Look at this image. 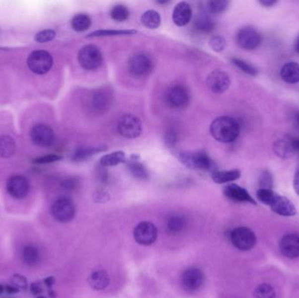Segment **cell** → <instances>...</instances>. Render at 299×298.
I'll list each match as a JSON object with an SVG mask.
<instances>
[{
  "mask_svg": "<svg viewBox=\"0 0 299 298\" xmlns=\"http://www.w3.org/2000/svg\"><path fill=\"white\" fill-rule=\"evenodd\" d=\"M210 133L218 142L233 143L240 135V125L235 119L230 117H220L212 122Z\"/></svg>",
  "mask_w": 299,
  "mask_h": 298,
  "instance_id": "1",
  "label": "cell"
},
{
  "mask_svg": "<svg viewBox=\"0 0 299 298\" xmlns=\"http://www.w3.org/2000/svg\"><path fill=\"white\" fill-rule=\"evenodd\" d=\"M141 22L148 29H157L161 24L160 14L154 10L146 11L141 17Z\"/></svg>",
  "mask_w": 299,
  "mask_h": 298,
  "instance_id": "28",
  "label": "cell"
},
{
  "mask_svg": "<svg viewBox=\"0 0 299 298\" xmlns=\"http://www.w3.org/2000/svg\"><path fill=\"white\" fill-rule=\"evenodd\" d=\"M205 275L201 269L197 268H190L181 276V284L184 290L189 292H194L201 289L204 284Z\"/></svg>",
  "mask_w": 299,
  "mask_h": 298,
  "instance_id": "10",
  "label": "cell"
},
{
  "mask_svg": "<svg viewBox=\"0 0 299 298\" xmlns=\"http://www.w3.org/2000/svg\"><path fill=\"white\" fill-rule=\"evenodd\" d=\"M55 36H56V33L54 30H44V31H41L40 33H37L34 40L39 43H46V42H49L54 40Z\"/></svg>",
  "mask_w": 299,
  "mask_h": 298,
  "instance_id": "41",
  "label": "cell"
},
{
  "mask_svg": "<svg viewBox=\"0 0 299 298\" xmlns=\"http://www.w3.org/2000/svg\"><path fill=\"white\" fill-rule=\"evenodd\" d=\"M30 290H31V292L35 296H39L43 292L42 284L39 281L33 282V284H31V286H30Z\"/></svg>",
  "mask_w": 299,
  "mask_h": 298,
  "instance_id": "46",
  "label": "cell"
},
{
  "mask_svg": "<svg viewBox=\"0 0 299 298\" xmlns=\"http://www.w3.org/2000/svg\"><path fill=\"white\" fill-rule=\"evenodd\" d=\"M88 283L89 286L95 291H102L110 284V276L104 269H98L90 274Z\"/></svg>",
  "mask_w": 299,
  "mask_h": 298,
  "instance_id": "21",
  "label": "cell"
},
{
  "mask_svg": "<svg viewBox=\"0 0 299 298\" xmlns=\"http://www.w3.org/2000/svg\"><path fill=\"white\" fill-rule=\"evenodd\" d=\"M194 28L201 33H210L215 28V22L207 15H201L194 20Z\"/></svg>",
  "mask_w": 299,
  "mask_h": 298,
  "instance_id": "30",
  "label": "cell"
},
{
  "mask_svg": "<svg viewBox=\"0 0 299 298\" xmlns=\"http://www.w3.org/2000/svg\"><path fill=\"white\" fill-rule=\"evenodd\" d=\"M6 189L11 197L23 199L29 193V182L24 176L14 175L8 179Z\"/></svg>",
  "mask_w": 299,
  "mask_h": 298,
  "instance_id": "13",
  "label": "cell"
},
{
  "mask_svg": "<svg viewBox=\"0 0 299 298\" xmlns=\"http://www.w3.org/2000/svg\"><path fill=\"white\" fill-rule=\"evenodd\" d=\"M138 33L136 30H97L95 32L89 33L88 38L93 37L124 36V35H133Z\"/></svg>",
  "mask_w": 299,
  "mask_h": 298,
  "instance_id": "32",
  "label": "cell"
},
{
  "mask_svg": "<svg viewBox=\"0 0 299 298\" xmlns=\"http://www.w3.org/2000/svg\"><path fill=\"white\" fill-rule=\"evenodd\" d=\"M78 62L84 70H96L102 65V52L95 45H87L79 51Z\"/></svg>",
  "mask_w": 299,
  "mask_h": 298,
  "instance_id": "2",
  "label": "cell"
},
{
  "mask_svg": "<svg viewBox=\"0 0 299 298\" xmlns=\"http://www.w3.org/2000/svg\"><path fill=\"white\" fill-rule=\"evenodd\" d=\"M51 212L57 222L66 223L71 222L75 217V206L70 198L60 197L53 204Z\"/></svg>",
  "mask_w": 299,
  "mask_h": 298,
  "instance_id": "3",
  "label": "cell"
},
{
  "mask_svg": "<svg viewBox=\"0 0 299 298\" xmlns=\"http://www.w3.org/2000/svg\"><path fill=\"white\" fill-rule=\"evenodd\" d=\"M232 62H233V65L238 68L239 70L250 76H255L258 74V70H256L255 67L248 64V62H244L242 60L233 58L232 59Z\"/></svg>",
  "mask_w": 299,
  "mask_h": 298,
  "instance_id": "37",
  "label": "cell"
},
{
  "mask_svg": "<svg viewBox=\"0 0 299 298\" xmlns=\"http://www.w3.org/2000/svg\"><path fill=\"white\" fill-rule=\"evenodd\" d=\"M230 84L229 75L223 70H214L207 78L208 88L215 94H223L228 89Z\"/></svg>",
  "mask_w": 299,
  "mask_h": 298,
  "instance_id": "11",
  "label": "cell"
},
{
  "mask_svg": "<svg viewBox=\"0 0 299 298\" xmlns=\"http://www.w3.org/2000/svg\"><path fill=\"white\" fill-rule=\"evenodd\" d=\"M236 42L240 48L250 51L259 47L262 42V37L255 28L246 26L238 31Z\"/></svg>",
  "mask_w": 299,
  "mask_h": 298,
  "instance_id": "9",
  "label": "cell"
},
{
  "mask_svg": "<svg viewBox=\"0 0 299 298\" xmlns=\"http://www.w3.org/2000/svg\"><path fill=\"white\" fill-rule=\"evenodd\" d=\"M4 291V287L2 285V284H0V295L2 294L3 292Z\"/></svg>",
  "mask_w": 299,
  "mask_h": 298,
  "instance_id": "55",
  "label": "cell"
},
{
  "mask_svg": "<svg viewBox=\"0 0 299 298\" xmlns=\"http://www.w3.org/2000/svg\"><path fill=\"white\" fill-rule=\"evenodd\" d=\"M45 285L48 288V290H53L52 287L55 285V278L54 277H48L47 278H45L43 280Z\"/></svg>",
  "mask_w": 299,
  "mask_h": 298,
  "instance_id": "49",
  "label": "cell"
},
{
  "mask_svg": "<svg viewBox=\"0 0 299 298\" xmlns=\"http://www.w3.org/2000/svg\"><path fill=\"white\" fill-rule=\"evenodd\" d=\"M165 228L168 233L176 235L182 233L186 226V219L182 215H175L170 216L166 221Z\"/></svg>",
  "mask_w": 299,
  "mask_h": 298,
  "instance_id": "23",
  "label": "cell"
},
{
  "mask_svg": "<svg viewBox=\"0 0 299 298\" xmlns=\"http://www.w3.org/2000/svg\"><path fill=\"white\" fill-rule=\"evenodd\" d=\"M290 141L294 152H299V138H292Z\"/></svg>",
  "mask_w": 299,
  "mask_h": 298,
  "instance_id": "50",
  "label": "cell"
},
{
  "mask_svg": "<svg viewBox=\"0 0 299 298\" xmlns=\"http://www.w3.org/2000/svg\"><path fill=\"white\" fill-rule=\"evenodd\" d=\"M178 142V134L174 129H169L164 136V143L169 148H173Z\"/></svg>",
  "mask_w": 299,
  "mask_h": 298,
  "instance_id": "42",
  "label": "cell"
},
{
  "mask_svg": "<svg viewBox=\"0 0 299 298\" xmlns=\"http://www.w3.org/2000/svg\"><path fill=\"white\" fill-rule=\"evenodd\" d=\"M294 121H295L296 124L299 127V111L294 114Z\"/></svg>",
  "mask_w": 299,
  "mask_h": 298,
  "instance_id": "53",
  "label": "cell"
},
{
  "mask_svg": "<svg viewBox=\"0 0 299 298\" xmlns=\"http://www.w3.org/2000/svg\"><path fill=\"white\" fill-rule=\"evenodd\" d=\"M179 159L183 164L190 169L197 170H210L213 166L211 158L204 151H184L179 154Z\"/></svg>",
  "mask_w": 299,
  "mask_h": 298,
  "instance_id": "7",
  "label": "cell"
},
{
  "mask_svg": "<svg viewBox=\"0 0 299 298\" xmlns=\"http://www.w3.org/2000/svg\"><path fill=\"white\" fill-rule=\"evenodd\" d=\"M130 71L136 76H145L152 70V62L148 55L136 54L129 62Z\"/></svg>",
  "mask_w": 299,
  "mask_h": 298,
  "instance_id": "12",
  "label": "cell"
},
{
  "mask_svg": "<svg viewBox=\"0 0 299 298\" xmlns=\"http://www.w3.org/2000/svg\"><path fill=\"white\" fill-rule=\"evenodd\" d=\"M62 159V156H59L56 154H50V155H47V156H40L39 158L33 160V163L36 164H50V163H55V162H57V161Z\"/></svg>",
  "mask_w": 299,
  "mask_h": 298,
  "instance_id": "44",
  "label": "cell"
},
{
  "mask_svg": "<svg viewBox=\"0 0 299 298\" xmlns=\"http://www.w3.org/2000/svg\"><path fill=\"white\" fill-rule=\"evenodd\" d=\"M230 240L239 250L248 251L255 247L256 237L251 229L246 226H239L230 233Z\"/></svg>",
  "mask_w": 299,
  "mask_h": 298,
  "instance_id": "4",
  "label": "cell"
},
{
  "mask_svg": "<svg viewBox=\"0 0 299 298\" xmlns=\"http://www.w3.org/2000/svg\"><path fill=\"white\" fill-rule=\"evenodd\" d=\"M112 98V92L108 87L99 88L92 95V106L96 111L103 112L110 108Z\"/></svg>",
  "mask_w": 299,
  "mask_h": 298,
  "instance_id": "16",
  "label": "cell"
},
{
  "mask_svg": "<svg viewBox=\"0 0 299 298\" xmlns=\"http://www.w3.org/2000/svg\"><path fill=\"white\" fill-rule=\"evenodd\" d=\"M293 186L297 195L299 197V164L296 168L295 175L293 179Z\"/></svg>",
  "mask_w": 299,
  "mask_h": 298,
  "instance_id": "48",
  "label": "cell"
},
{
  "mask_svg": "<svg viewBox=\"0 0 299 298\" xmlns=\"http://www.w3.org/2000/svg\"><path fill=\"white\" fill-rule=\"evenodd\" d=\"M295 48L296 51L298 52L299 54V36L298 37V39L296 40Z\"/></svg>",
  "mask_w": 299,
  "mask_h": 298,
  "instance_id": "54",
  "label": "cell"
},
{
  "mask_svg": "<svg viewBox=\"0 0 299 298\" xmlns=\"http://www.w3.org/2000/svg\"><path fill=\"white\" fill-rule=\"evenodd\" d=\"M280 76L282 80L287 83L295 84L299 82V64L297 62H287L283 66Z\"/></svg>",
  "mask_w": 299,
  "mask_h": 298,
  "instance_id": "22",
  "label": "cell"
},
{
  "mask_svg": "<svg viewBox=\"0 0 299 298\" xmlns=\"http://www.w3.org/2000/svg\"><path fill=\"white\" fill-rule=\"evenodd\" d=\"M129 16H130V11L124 4H117L110 11V17L115 21H124L129 18Z\"/></svg>",
  "mask_w": 299,
  "mask_h": 298,
  "instance_id": "35",
  "label": "cell"
},
{
  "mask_svg": "<svg viewBox=\"0 0 299 298\" xmlns=\"http://www.w3.org/2000/svg\"><path fill=\"white\" fill-rule=\"evenodd\" d=\"M277 0H260L259 3L265 7H272L277 4Z\"/></svg>",
  "mask_w": 299,
  "mask_h": 298,
  "instance_id": "52",
  "label": "cell"
},
{
  "mask_svg": "<svg viewBox=\"0 0 299 298\" xmlns=\"http://www.w3.org/2000/svg\"><path fill=\"white\" fill-rule=\"evenodd\" d=\"M109 199H110L109 194L104 191H99L95 193V201H97V202H101V203L106 202L109 200Z\"/></svg>",
  "mask_w": 299,
  "mask_h": 298,
  "instance_id": "47",
  "label": "cell"
},
{
  "mask_svg": "<svg viewBox=\"0 0 299 298\" xmlns=\"http://www.w3.org/2000/svg\"><path fill=\"white\" fill-rule=\"evenodd\" d=\"M53 57L47 51L38 50L29 55L27 60V65L30 70L37 74H44L48 73L53 67Z\"/></svg>",
  "mask_w": 299,
  "mask_h": 298,
  "instance_id": "6",
  "label": "cell"
},
{
  "mask_svg": "<svg viewBox=\"0 0 299 298\" xmlns=\"http://www.w3.org/2000/svg\"><path fill=\"white\" fill-rule=\"evenodd\" d=\"M241 177V171L239 170L230 171H216L212 173V179L216 184H226L228 182L237 180Z\"/></svg>",
  "mask_w": 299,
  "mask_h": 298,
  "instance_id": "24",
  "label": "cell"
},
{
  "mask_svg": "<svg viewBox=\"0 0 299 298\" xmlns=\"http://www.w3.org/2000/svg\"><path fill=\"white\" fill-rule=\"evenodd\" d=\"M129 171H131L134 178L139 180H147L149 178V173L144 164H141L139 160L132 159L127 162Z\"/></svg>",
  "mask_w": 299,
  "mask_h": 298,
  "instance_id": "27",
  "label": "cell"
},
{
  "mask_svg": "<svg viewBox=\"0 0 299 298\" xmlns=\"http://www.w3.org/2000/svg\"><path fill=\"white\" fill-rule=\"evenodd\" d=\"M11 285L18 288V290H26L27 289V280H26V277L19 274H15L11 277Z\"/></svg>",
  "mask_w": 299,
  "mask_h": 298,
  "instance_id": "43",
  "label": "cell"
},
{
  "mask_svg": "<svg viewBox=\"0 0 299 298\" xmlns=\"http://www.w3.org/2000/svg\"><path fill=\"white\" fill-rule=\"evenodd\" d=\"M46 298V297H44V296H39V297H38V298Z\"/></svg>",
  "mask_w": 299,
  "mask_h": 298,
  "instance_id": "57",
  "label": "cell"
},
{
  "mask_svg": "<svg viewBox=\"0 0 299 298\" xmlns=\"http://www.w3.org/2000/svg\"><path fill=\"white\" fill-rule=\"evenodd\" d=\"M277 194L271 189H259L257 191L256 196L262 203L270 206Z\"/></svg>",
  "mask_w": 299,
  "mask_h": 298,
  "instance_id": "38",
  "label": "cell"
},
{
  "mask_svg": "<svg viewBox=\"0 0 299 298\" xmlns=\"http://www.w3.org/2000/svg\"><path fill=\"white\" fill-rule=\"evenodd\" d=\"M274 151L277 156L282 158H290L295 153L292 149L290 139H277L274 143Z\"/></svg>",
  "mask_w": 299,
  "mask_h": 298,
  "instance_id": "25",
  "label": "cell"
},
{
  "mask_svg": "<svg viewBox=\"0 0 299 298\" xmlns=\"http://www.w3.org/2000/svg\"><path fill=\"white\" fill-rule=\"evenodd\" d=\"M169 105L174 109H183L189 103V94L186 87L181 85L172 86L166 95Z\"/></svg>",
  "mask_w": 299,
  "mask_h": 298,
  "instance_id": "14",
  "label": "cell"
},
{
  "mask_svg": "<svg viewBox=\"0 0 299 298\" xmlns=\"http://www.w3.org/2000/svg\"><path fill=\"white\" fill-rule=\"evenodd\" d=\"M270 207L272 211L282 216L290 217L294 216L297 214V209L292 201L279 194H277L274 198Z\"/></svg>",
  "mask_w": 299,
  "mask_h": 298,
  "instance_id": "18",
  "label": "cell"
},
{
  "mask_svg": "<svg viewBox=\"0 0 299 298\" xmlns=\"http://www.w3.org/2000/svg\"><path fill=\"white\" fill-rule=\"evenodd\" d=\"M133 236L136 241L140 245L150 246L157 240V226L151 222H140L134 228Z\"/></svg>",
  "mask_w": 299,
  "mask_h": 298,
  "instance_id": "8",
  "label": "cell"
},
{
  "mask_svg": "<svg viewBox=\"0 0 299 298\" xmlns=\"http://www.w3.org/2000/svg\"><path fill=\"white\" fill-rule=\"evenodd\" d=\"M157 3H158V4H166V3H169V1H168V0H165V1H163V0H162V1H157Z\"/></svg>",
  "mask_w": 299,
  "mask_h": 298,
  "instance_id": "56",
  "label": "cell"
},
{
  "mask_svg": "<svg viewBox=\"0 0 299 298\" xmlns=\"http://www.w3.org/2000/svg\"><path fill=\"white\" fill-rule=\"evenodd\" d=\"M24 262L28 266H35L40 262V252L33 246H26L23 250Z\"/></svg>",
  "mask_w": 299,
  "mask_h": 298,
  "instance_id": "33",
  "label": "cell"
},
{
  "mask_svg": "<svg viewBox=\"0 0 299 298\" xmlns=\"http://www.w3.org/2000/svg\"><path fill=\"white\" fill-rule=\"evenodd\" d=\"M254 298H276V292L270 284H260L255 289Z\"/></svg>",
  "mask_w": 299,
  "mask_h": 298,
  "instance_id": "36",
  "label": "cell"
},
{
  "mask_svg": "<svg viewBox=\"0 0 299 298\" xmlns=\"http://www.w3.org/2000/svg\"><path fill=\"white\" fill-rule=\"evenodd\" d=\"M224 194L230 200L237 202H248L256 205L255 200L250 196L247 190L235 184H230L224 187Z\"/></svg>",
  "mask_w": 299,
  "mask_h": 298,
  "instance_id": "19",
  "label": "cell"
},
{
  "mask_svg": "<svg viewBox=\"0 0 299 298\" xmlns=\"http://www.w3.org/2000/svg\"><path fill=\"white\" fill-rule=\"evenodd\" d=\"M273 184V179L271 174L268 171H264L260 178V189H271Z\"/></svg>",
  "mask_w": 299,
  "mask_h": 298,
  "instance_id": "45",
  "label": "cell"
},
{
  "mask_svg": "<svg viewBox=\"0 0 299 298\" xmlns=\"http://www.w3.org/2000/svg\"><path fill=\"white\" fill-rule=\"evenodd\" d=\"M125 161H126L125 153L121 150H117L102 156L100 159V164L103 167H111L124 163Z\"/></svg>",
  "mask_w": 299,
  "mask_h": 298,
  "instance_id": "26",
  "label": "cell"
},
{
  "mask_svg": "<svg viewBox=\"0 0 299 298\" xmlns=\"http://www.w3.org/2000/svg\"><path fill=\"white\" fill-rule=\"evenodd\" d=\"M280 250L287 258L299 257V235L290 233L283 237L280 241Z\"/></svg>",
  "mask_w": 299,
  "mask_h": 298,
  "instance_id": "17",
  "label": "cell"
},
{
  "mask_svg": "<svg viewBox=\"0 0 299 298\" xmlns=\"http://www.w3.org/2000/svg\"><path fill=\"white\" fill-rule=\"evenodd\" d=\"M31 139L36 146L48 147L54 142V131L46 124H38L32 129Z\"/></svg>",
  "mask_w": 299,
  "mask_h": 298,
  "instance_id": "15",
  "label": "cell"
},
{
  "mask_svg": "<svg viewBox=\"0 0 299 298\" xmlns=\"http://www.w3.org/2000/svg\"><path fill=\"white\" fill-rule=\"evenodd\" d=\"M142 122L139 117L132 114H125L121 117L118 131L125 139H137L142 133Z\"/></svg>",
  "mask_w": 299,
  "mask_h": 298,
  "instance_id": "5",
  "label": "cell"
},
{
  "mask_svg": "<svg viewBox=\"0 0 299 298\" xmlns=\"http://www.w3.org/2000/svg\"><path fill=\"white\" fill-rule=\"evenodd\" d=\"M192 8L186 2H179L172 11V21L176 26H185L191 21Z\"/></svg>",
  "mask_w": 299,
  "mask_h": 298,
  "instance_id": "20",
  "label": "cell"
},
{
  "mask_svg": "<svg viewBox=\"0 0 299 298\" xmlns=\"http://www.w3.org/2000/svg\"><path fill=\"white\" fill-rule=\"evenodd\" d=\"M209 46L212 48V50L220 53L223 52L226 46V41L223 36L220 35H216V36L212 37L209 40Z\"/></svg>",
  "mask_w": 299,
  "mask_h": 298,
  "instance_id": "39",
  "label": "cell"
},
{
  "mask_svg": "<svg viewBox=\"0 0 299 298\" xmlns=\"http://www.w3.org/2000/svg\"><path fill=\"white\" fill-rule=\"evenodd\" d=\"M106 149H102V147H90V148H80L77 149L74 153L73 160L75 162H80L85 159H88L89 156L95 155L96 153L101 152Z\"/></svg>",
  "mask_w": 299,
  "mask_h": 298,
  "instance_id": "34",
  "label": "cell"
},
{
  "mask_svg": "<svg viewBox=\"0 0 299 298\" xmlns=\"http://www.w3.org/2000/svg\"><path fill=\"white\" fill-rule=\"evenodd\" d=\"M16 145L14 140L9 136L0 137V156L8 158L14 155Z\"/></svg>",
  "mask_w": 299,
  "mask_h": 298,
  "instance_id": "29",
  "label": "cell"
},
{
  "mask_svg": "<svg viewBox=\"0 0 299 298\" xmlns=\"http://www.w3.org/2000/svg\"><path fill=\"white\" fill-rule=\"evenodd\" d=\"M4 291H6V293H8V294L12 295L18 293V292H19V290H18V288H16L15 286H13V285H11V284H8V285H6V286L4 287Z\"/></svg>",
  "mask_w": 299,
  "mask_h": 298,
  "instance_id": "51",
  "label": "cell"
},
{
  "mask_svg": "<svg viewBox=\"0 0 299 298\" xmlns=\"http://www.w3.org/2000/svg\"><path fill=\"white\" fill-rule=\"evenodd\" d=\"M71 26L76 32H84L91 26V18H89L88 15L84 13L75 15L72 18Z\"/></svg>",
  "mask_w": 299,
  "mask_h": 298,
  "instance_id": "31",
  "label": "cell"
},
{
  "mask_svg": "<svg viewBox=\"0 0 299 298\" xmlns=\"http://www.w3.org/2000/svg\"><path fill=\"white\" fill-rule=\"evenodd\" d=\"M228 6V1L226 0H212L208 3V8L213 13H222Z\"/></svg>",
  "mask_w": 299,
  "mask_h": 298,
  "instance_id": "40",
  "label": "cell"
}]
</instances>
